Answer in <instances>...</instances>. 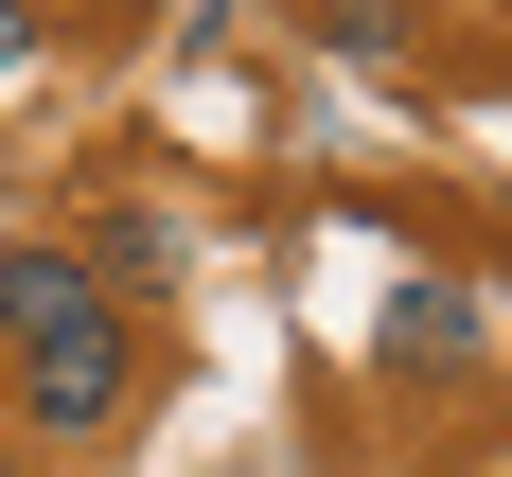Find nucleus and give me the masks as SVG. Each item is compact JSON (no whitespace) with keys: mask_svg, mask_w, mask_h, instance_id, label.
Instances as JSON below:
<instances>
[{"mask_svg":"<svg viewBox=\"0 0 512 477\" xmlns=\"http://www.w3.org/2000/svg\"><path fill=\"white\" fill-rule=\"evenodd\" d=\"M0 354H18V424L53 460H89L106 424L142 407V336H124V301L71 248H0Z\"/></svg>","mask_w":512,"mask_h":477,"instance_id":"nucleus-1","label":"nucleus"},{"mask_svg":"<svg viewBox=\"0 0 512 477\" xmlns=\"http://www.w3.org/2000/svg\"><path fill=\"white\" fill-rule=\"evenodd\" d=\"M71 265H89L106 301H142V283H177V212H142V195H124V212H106V230H89Z\"/></svg>","mask_w":512,"mask_h":477,"instance_id":"nucleus-2","label":"nucleus"},{"mask_svg":"<svg viewBox=\"0 0 512 477\" xmlns=\"http://www.w3.org/2000/svg\"><path fill=\"white\" fill-rule=\"evenodd\" d=\"M389 354H477V283H407L389 301Z\"/></svg>","mask_w":512,"mask_h":477,"instance_id":"nucleus-3","label":"nucleus"},{"mask_svg":"<svg viewBox=\"0 0 512 477\" xmlns=\"http://www.w3.org/2000/svg\"><path fill=\"white\" fill-rule=\"evenodd\" d=\"M0 71H36V0H0Z\"/></svg>","mask_w":512,"mask_h":477,"instance_id":"nucleus-4","label":"nucleus"}]
</instances>
